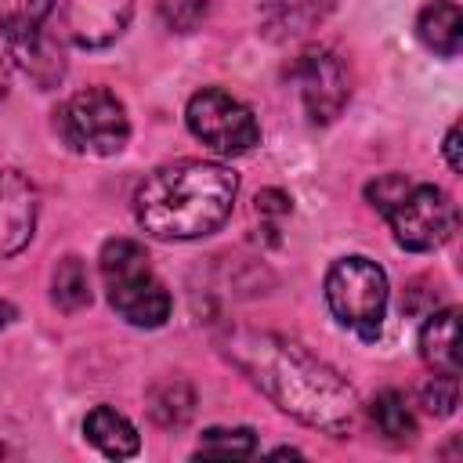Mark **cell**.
<instances>
[{
  "instance_id": "cell-14",
  "label": "cell",
  "mask_w": 463,
  "mask_h": 463,
  "mask_svg": "<svg viewBox=\"0 0 463 463\" xmlns=\"http://www.w3.org/2000/svg\"><path fill=\"white\" fill-rule=\"evenodd\" d=\"M416 33L434 54L456 58L459 47H463V11H459V4H452V0L427 4L416 18Z\"/></svg>"
},
{
  "instance_id": "cell-6",
  "label": "cell",
  "mask_w": 463,
  "mask_h": 463,
  "mask_svg": "<svg viewBox=\"0 0 463 463\" xmlns=\"http://www.w3.org/2000/svg\"><path fill=\"white\" fill-rule=\"evenodd\" d=\"M184 123L217 156H246L253 145H260V123L250 105H242L221 87H203L199 94H192Z\"/></svg>"
},
{
  "instance_id": "cell-15",
  "label": "cell",
  "mask_w": 463,
  "mask_h": 463,
  "mask_svg": "<svg viewBox=\"0 0 463 463\" xmlns=\"http://www.w3.org/2000/svg\"><path fill=\"white\" fill-rule=\"evenodd\" d=\"M51 300L65 311V315H72V311H80V307H87L90 304V275H87V264L80 260V257H61L58 264H54V275H51Z\"/></svg>"
},
{
  "instance_id": "cell-23",
  "label": "cell",
  "mask_w": 463,
  "mask_h": 463,
  "mask_svg": "<svg viewBox=\"0 0 463 463\" xmlns=\"http://www.w3.org/2000/svg\"><path fill=\"white\" fill-rule=\"evenodd\" d=\"M289 210H293V199L286 192H279V188H264L257 195V213L260 217H286Z\"/></svg>"
},
{
  "instance_id": "cell-7",
  "label": "cell",
  "mask_w": 463,
  "mask_h": 463,
  "mask_svg": "<svg viewBox=\"0 0 463 463\" xmlns=\"http://www.w3.org/2000/svg\"><path fill=\"white\" fill-rule=\"evenodd\" d=\"M383 217L391 221V232H394L398 246H405L412 253L438 250L456 228L452 199L438 184H416V181Z\"/></svg>"
},
{
  "instance_id": "cell-13",
  "label": "cell",
  "mask_w": 463,
  "mask_h": 463,
  "mask_svg": "<svg viewBox=\"0 0 463 463\" xmlns=\"http://www.w3.org/2000/svg\"><path fill=\"white\" fill-rule=\"evenodd\" d=\"M459 311L445 307L434 311L420 329V354L434 373L459 376Z\"/></svg>"
},
{
  "instance_id": "cell-10",
  "label": "cell",
  "mask_w": 463,
  "mask_h": 463,
  "mask_svg": "<svg viewBox=\"0 0 463 463\" xmlns=\"http://www.w3.org/2000/svg\"><path fill=\"white\" fill-rule=\"evenodd\" d=\"M40 195L22 170H0V257H14L36 232Z\"/></svg>"
},
{
  "instance_id": "cell-11",
  "label": "cell",
  "mask_w": 463,
  "mask_h": 463,
  "mask_svg": "<svg viewBox=\"0 0 463 463\" xmlns=\"http://www.w3.org/2000/svg\"><path fill=\"white\" fill-rule=\"evenodd\" d=\"M51 11H54V0H0V36L7 43V54L47 36Z\"/></svg>"
},
{
  "instance_id": "cell-3",
  "label": "cell",
  "mask_w": 463,
  "mask_h": 463,
  "mask_svg": "<svg viewBox=\"0 0 463 463\" xmlns=\"http://www.w3.org/2000/svg\"><path fill=\"white\" fill-rule=\"evenodd\" d=\"M98 268H101L109 304L119 311V318H127L130 326H141V329H156L170 318L174 300H170L163 279L156 275L141 242L109 239L101 246Z\"/></svg>"
},
{
  "instance_id": "cell-17",
  "label": "cell",
  "mask_w": 463,
  "mask_h": 463,
  "mask_svg": "<svg viewBox=\"0 0 463 463\" xmlns=\"http://www.w3.org/2000/svg\"><path fill=\"white\" fill-rule=\"evenodd\" d=\"M340 0H264V14L275 29L304 33L315 22H322Z\"/></svg>"
},
{
  "instance_id": "cell-22",
  "label": "cell",
  "mask_w": 463,
  "mask_h": 463,
  "mask_svg": "<svg viewBox=\"0 0 463 463\" xmlns=\"http://www.w3.org/2000/svg\"><path fill=\"white\" fill-rule=\"evenodd\" d=\"M412 188V181L405 177V174H383V177H376L369 188H365V199L373 203V210H380V213H387L405 192Z\"/></svg>"
},
{
  "instance_id": "cell-18",
  "label": "cell",
  "mask_w": 463,
  "mask_h": 463,
  "mask_svg": "<svg viewBox=\"0 0 463 463\" xmlns=\"http://www.w3.org/2000/svg\"><path fill=\"white\" fill-rule=\"evenodd\" d=\"M253 452H257V434L250 427H210L195 445V456L203 459H246Z\"/></svg>"
},
{
  "instance_id": "cell-16",
  "label": "cell",
  "mask_w": 463,
  "mask_h": 463,
  "mask_svg": "<svg viewBox=\"0 0 463 463\" xmlns=\"http://www.w3.org/2000/svg\"><path fill=\"white\" fill-rule=\"evenodd\" d=\"M373 423L387 441H409L416 434V416L402 391H380L373 398Z\"/></svg>"
},
{
  "instance_id": "cell-8",
  "label": "cell",
  "mask_w": 463,
  "mask_h": 463,
  "mask_svg": "<svg viewBox=\"0 0 463 463\" xmlns=\"http://www.w3.org/2000/svg\"><path fill=\"white\" fill-rule=\"evenodd\" d=\"M134 18V0H54L51 29L61 43L72 47H109L116 43Z\"/></svg>"
},
{
  "instance_id": "cell-5",
  "label": "cell",
  "mask_w": 463,
  "mask_h": 463,
  "mask_svg": "<svg viewBox=\"0 0 463 463\" xmlns=\"http://www.w3.org/2000/svg\"><path fill=\"white\" fill-rule=\"evenodd\" d=\"M326 304L333 318L354 329L362 340H373L387 307V275L369 257H340L326 271Z\"/></svg>"
},
{
  "instance_id": "cell-19",
  "label": "cell",
  "mask_w": 463,
  "mask_h": 463,
  "mask_svg": "<svg viewBox=\"0 0 463 463\" xmlns=\"http://www.w3.org/2000/svg\"><path fill=\"white\" fill-rule=\"evenodd\" d=\"M192 409H195L192 387L181 380H166V383L148 391V412L159 427H181L192 416Z\"/></svg>"
},
{
  "instance_id": "cell-24",
  "label": "cell",
  "mask_w": 463,
  "mask_h": 463,
  "mask_svg": "<svg viewBox=\"0 0 463 463\" xmlns=\"http://www.w3.org/2000/svg\"><path fill=\"white\" fill-rule=\"evenodd\" d=\"M445 159H449V166L459 174L463 170V156H459V127H452L449 134H445Z\"/></svg>"
},
{
  "instance_id": "cell-25",
  "label": "cell",
  "mask_w": 463,
  "mask_h": 463,
  "mask_svg": "<svg viewBox=\"0 0 463 463\" xmlns=\"http://www.w3.org/2000/svg\"><path fill=\"white\" fill-rule=\"evenodd\" d=\"M11 318H14V307H11L7 300H0V329H4V326H7Z\"/></svg>"
},
{
  "instance_id": "cell-21",
  "label": "cell",
  "mask_w": 463,
  "mask_h": 463,
  "mask_svg": "<svg viewBox=\"0 0 463 463\" xmlns=\"http://www.w3.org/2000/svg\"><path fill=\"white\" fill-rule=\"evenodd\" d=\"M210 0H159V14L174 33H192L206 18Z\"/></svg>"
},
{
  "instance_id": "cell-1",
  "label": "cell",
  "mask_w": 463,
  "mask_h": 463,
  "mask_svg": "<svg viewBox=\"0 0 463 463\" xmlns=\"http://www.w3.org/2000/svg\"><path fill=\"white\" fill-rule=\"evenodd\" d=\"M224 354L250 376L253 387H260V394L307 427L344 434L358 416L354 387L289 336L232 329L224 336Z\"/></svg>"
},
{
  "instance_id": "cell-12",
  "label": "cell",
  "mask_w": 463,
  "mask_h": 463,
  "mask_svg": "<svg viewBox=\"0 0 463 463\" xmlns=\"http://www.w3.org/2000/svg\"><path fill=\"white\" fill-rule=\"evenodd\" d=\"M83 434H87V441H90L101 456H109V459H130V456H137V449H141V438H137L134 423H130L123 412L109 409V405H94V409L87 412Z\"/></svg>"
},
{
  "instance_id": "cell-9",
  "label": "cell",
  "mask_w": 463,
  "mask_h": 463,
  "mask_svg": "<svg viewBox=\"0 0 463 463\" xmlns=\"http://www.w3.org/2000/svg\"><path fill=\"white\" fill-rule=\"evenodd\" d=\"M293 80L311 123L336 119L351 98V72L333 47H307L293 65Z\"/></svg>"
},
{
  "instance_id": "cell-2",
  "label": "cell",
  "mask_w": 463,
  "mask_h": 463,
  "mask_svg": "<svg viewBox=\"0 0 463 463\" xmlns=\"http://www.w3.org/2000/svg\"><path fill=\"white\" fill-rule=\"evenodd\" d=\"M239 177L213 159H177L152 170L134 192V217L145 235L184 242L217 232L235 206Z\"/></svg>"
},
{
  "instance_id": "cell-20",
  "label": "cell",
  "mask_w": 463,
  "mask_h": 463,
  "mask_svg": "<svg viewBox=\"0 0 463 463\" xmlns=\"http://www.w3.org/2000/svg\"><path fill=\"white\" fill-rule=\"evenodd\" d=\"M456 402H459V383H456V376H449V373H434V376L420 387V405H423V412H430V416H449V412L456 409Z\"/></svg>"
},
{
  "instance_id": "cell-4",
  "label": "cell",
  "mask_w": 463,
  "mask_h": 463,
  "mask_svg": "<svg viewBox=\"0 0 463 463\" xmlns=\"http://www.w3.org/2000/svg\"><path fill=\"white\" fill-rule=\"evenodd\" d=\"M54 130L80 156H116L130 137V119L112 90L87 87L58 105Z\"/></svg>"
},
{
  "instance_id": "cell-26",
  "label": "cell",
  "mask_w": 463,
  "mask_h": 463,
  "mask_svg": "<svg viewBox=\"0 0 463 463\" xmlns=\"http://www.w3.org/2000/svg\"><path fill=\"white\" fill-rule=\"evenodd\" d=\"M4 87H7V69H4V58H0V94H4Z\"/></svg>"
}]
</instances>
